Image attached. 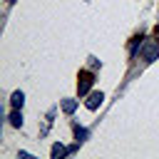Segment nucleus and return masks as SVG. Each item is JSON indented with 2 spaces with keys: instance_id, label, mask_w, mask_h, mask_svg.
<instances>
[{
  "instance_id": "obj_1",
  "label": "nucleus",
  "mask_w": 159,
  "mask_h": 159,
  "mask_svg": "<svg viewBox=\"0 0 159 159\" xmlns=\"http://www.w3.org/2000/svg\"><path fill=\"white\" fill-rule=\"evenodd\" d=\"M159 57V42L157 40H147L144 47H142V60L144 62H154Z\"/></svg>"
},
{
  "instance_id": "obj_9",
  "label": "nucleus",
  "mask_w": 159,
  "mask_h": 159,
  "mask_svg": "<svg viewBox=\"0 0 159 159\" xmlns=\"http://www.w3.org/2000/svg\"><path fill=\"white\" fill-rule=\"evenodd\" d=\"M7 2H15V0H7Z\"/></svg>"
},
{
  "instance_id": "obj_7",
  "label": "nucleus",
  "mask_w": 159,
  "mask_h": 159,
  "mask_svg": "<svg viewBox=\"0 0 159 159\" xmlns=\"http://www.w3.org/2000/svg\"><path fill=\"white\" fill-rule=\"evenodd\" d=\"M65 154H67V149H65L62 144H55V147H52V157H55V159H57V157H65Z\"/></svg>"
},
{
  "instance_id": "obj_4",
  "label": "nucleus",
  "mask_w": 159,
  "mask_h": 159,
  "mask_svg": "<svg viewBox=\"0 0 159 159\" xmlns=\"http://www.w3.org/2000/svg\"><path fill=\"white\" fill-rule=\"evenodd\" d=\"M22 102H25V94H22V92H12V99H10V104H12L15 109H20V107H22Z\"/></svg>"
},
{
  "instance_id": "obj_6",
  "label": "nucleus",
  "mask_w": 159,
  "mask_h": 159,
  "mask_svg": "<svg viewBox=\"0 0 159 159\" xmlns=\"http://www.w3.org/2000/svg\"><path fill=\"white\" fill-rule=\"evenodd\" d=\"M10 124H12V127H20V124H22V114H20L17 109L10 114Z\"/></svg>"
},
{
  "instance_id": "obj_3",
  "label": "nucleus",
  "mask_w": 159,
  "mask_h": 159,
  "mask_svg": "<svg viewBox=\"0 0 159 159\" xmlns=\"http://www.w3.org/2000/svg\"><path fill=\"white\" fill-rule=\"evenodd\" d=\"M102 99H104V94H102V92H92V94H89V99H87V109H97V107L102 104Z\"/></svg>"
},
{
  "instance_id": "obj_5",
  "label": "nucleus",
  "mask_w": 159,
  "mask_h": 159,
  "mask_svg": "<svg viewBox=\"0 0 159 159\" xmlns=\"http://www.w3.org/2000/svg\"><path fill=\"white\" fill-rule=\"evenodd\" d=\"M75 107H77V102H75V99H65V102H62V109H65L67 114H72V112H75Z\"/></svg>"
},
{
  "instance_id": "obj_8",
  "label": "nucleus",
  "mask_w": 159,
  "mask_h": 159,
  "mask_svg": "<svg viewBox=\"0 0 159 159\" xmlns=\"http://www.w3.org/2000/svg\"><path fill=\"white\" fill-rule=\"evenodd\" d=\"M75 134H77V142H82V139L87 137V132H84L82 127H75Z\"/></svg>"
},
{
  "instance_id": "obj_2",
  "label": "nucleus",
  "mask_w": 159,
  "mask_h": 159,
  "mask_svg": "<svg viewBox=\"0 0 159 159\" xmlns=\"http://www.w3.org/2000/svg\"><path fill=\"white\" fill-rule=\"evenodd\" d=\"M92 87V75L89 72H80V80H77V92L80 94H87Z\"/></svg>"
}]
</instances>
